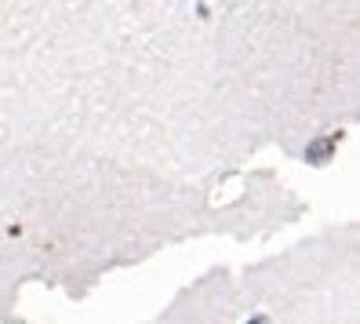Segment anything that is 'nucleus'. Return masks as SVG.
Returning <instances> with one entry per match:
<instances>
[]
</instances>
